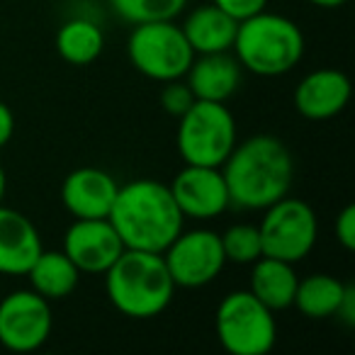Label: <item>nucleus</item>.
Here are the masks:
<instances>
[{"label": "nucleus", "mask_w": 355, "mask_h": 355, "mask_svg": "<svg viewBox=\"0 0 355 355\" xmlns=\"http://www.w3.org/2000/svg\"><path fill=\"white\" fill-rule=\"evenodd\" d=\"M232 205L243 209H266L292 188L295 161L290 148L272 134H256L236 141L222 163Z\"/></svg>", "instance_id": "1"}, {"label": "nucleus", "mask_w": 355, "mask_h": 355, "mask_svg": "<svg viewBox=\"0 0 355 355\" xmlns=\"http://www.w3.org/2000/svg\"><path fill=\"white\" fill-rule=\"evenodd\" d=\"M107 219L119 234L124 248L151 253L166 251L185 224L168 185L151 178L119 185Z\"/></svg>", "instance_id": "2"}, {"label": "nucleus", "mask_w": 355, "mask_h": 355, "mask_svg": "<svg viewBox=\"0 0 355 355\" xmlns=\"http://www.w3.org/2000/svg\"><path fill=\"white\" fill-rule=\"evenodd\" d=\"M105 290L119 314L129 319H153L168 309L175 292L161 253L124 248L105 270Z\"/></svg>", "instance_id": "3"}, {"label": "nucleus", "mask_w": 355, "mask_h": 355, "mask_svg": "<svg viewBox=\"0 0 355 355\" xmlns=\"http://www.w3.org/2000/svg\"><path fill=\"white\" fill-rule=\"evenodd\" d=\"M232 49L241 69L272 78L292 71L302 61L304 35L290 17L261 10L239 22Z\"/></svg>", "instance_id": "4"}, {"label": "nucleus", "mask_w": 355, "mask_h": 355, "mask_svg": "<svg viewBox=\"0 0 355 355\" xmlns=\"http://www.w3.org/2000/svg\"><path fill=\"white\" fill-rule=\"evenodd\" d=\"M178 124V151L190 166L222 168L236 146V119L224 103L195 100Z\"/></svg>", "instance_id": "5"}, {"label": "nucleus", "mask_w": 355, "mask_h": 355, "mask_svg": "<svg viewBox=\"0 0 355 355\" xmlns=\"http://www.w3.org/2000/svg\"><path fill=\"white\" fill-rule=\"evenodd\" d=\"M132 66L141 76L158 83L183 78L195 59L180 25L173 20H153L134 25L127 42Z\"/></svg>", "instance_id": "6"}, {"label": "nucleus", "mask_w": 355, "mask_h": 355, "mask_svg": "<svg viewBox=\"0 0 355 355\" xmlns=\"http://www.w3.org/2000/svg\"><path fill=\"white\" fill-rule=\"evenodd\" d=\"M217 336L232 355H266L275 345L277 324L251 290H236L217 306Z\"/></svg>", "instance_id": "7"}, {"label": "nucleus", "mask_w": 355, "mask_h": 355, "mask_svg": "<svg viewBox=\"0 0 355 355\" xmlns=\"http://www.w3.org/2000/svg\"><path fill=\"white\" fill-rule=\"evenodd\" d=\"M263 256L277 258V261L300 263L311 253L319 234L316 214L304 200L282 198L266 207L261 227Z\"/></svg>", "instance_id": "8"}, {"label": "nucleus", "mask_w": 355, "mask_h": 355, "mask_svg": "<svg viewBox=\"0 0 355 355\" xmlns=\"http://www.w3.org/2000/svg\"><path fill=\"white\" fill-rule=\"evenodd\" d=\"M161 256L175 287L209 285L227 266L222 239L212 229L180 232Z\"/></svg>", "instance_id": "9"}, {"label": "nucleus", "mask_w": 355, "mask_h": 355, "mask_svg": "<svg viewBox=\"0 0 355 355\" xmlns=\"http://www.w3.org/2000/svg\"><path fill=\"white\" fill-rule=\"evenodd\" d=\"M51 334L49 300L35 290L10 292L0 302V345L15 353H32Z\"/></svg>", "instance_id": "10"}, {"label": "nucleus", "mask_w": 355, "mask_h": 355, "mask_svg": "<svg viewBox=\"0 0 355 355\" xmlns=\"http://www.w3.org/2000/svg\"><path fill=\"white\" fill-rule=\"evenodd\" d=\"M168 190L183 217L190 219H214L227 212V207L232 205L222 168L214 166L185 163L183 171L173 178Z\"/></svg>", "instance_id": "11"}, {"label": "nucleus", "mask_w": 355, "mask_h": 355, "mask_svg": "<svg viewBox=\"0 0 355 355\" xmlns=\"http://www.w3.org/2000/svg\"><path fill=\"white\" fill-rule=\"evenodd\" d=\"M124 251L110 219H76L64 236V253L80 272H105Z\"/></svg>", "instance_id": "12"}, {"label": "nucleus", "mask_w": 355, "mask_h": 355, "mask_svg": "<svg viewBox=\"0 0 355 355\" xmlns=\"http://www.w3.org/2000/svg\"><path fill=\"white\" fill-rule=\"evenodd\" d=\"M117 180L100 168H78L61 185V202L76 219H105L117 198Z\"/></svg>", "instance_id": "13"}, {"label": "nucleus", "mask_w": 355, "mask_h": 355, "mask_svg": "<svg viewBox=\"0 0 355 355\" xmlns=\"http://www.w3.org/2000/svg\"><path fill=\"white\" fill-rule=\"evenodd\" d=\"M350 100V80L343 71L336 69H319L306 73L297 83L295 90V107L302 117L314 119H331L348 105Z\"/></svg>", "instance_id": "14"}, {"label": "nucleus", "mask_w": 355, "mask_h": 355, "mask_svg": "<svg viewBox=\"0 0 355 355\" xmlns=\"http://www.w3.org/2000/svg\"><path fill=\"white\" fill-rule=\"evenodd\" d=\"M42 251L35 224L17 209L0 205V275H27Z\"/></svg>", "instance_id": "15"}, {"label": "nucleus", "mask_w": 355, "mask_h": 355, "mask_svg": "<svg viewBox=\"0 0 355 355\" xmlns=\"http://www.w3.org/2000/svg\"><path fill=\"white\" fill-rule=\"evenodd\" d=\"M185 76L198 100L227 103L241 85V64L229 51L200 54V59H193Z\"/></svg>", "instance_id": "16"}, {"label": "nucleus", "mask_w": 355, "mask_h": 355, "mask_svg": "<svg viewBox=\"0 0 355 355\" xmlns=\"http://www.w3.org/2000/svg\"><path fill=\"white\" fill-rule=\"evenodd\" d=\"M239 20L217 8L214 3L200 6L185 17L180 25L188 44L193 46L195 56L198 54H217V51H229L236 40Z\"/></svg>", "instance_id": "17"}, {"label": "nucleus", "mask_w": 355, "mask_h": 355, "mask_svg": "<svg viewBox=\"0 0 355 355\" xmlns=\"http://www.w3.org/2000/svg\"><path fill=\"white\" fill-rule=\"evenodd\" d=\"M251 266V287L248 290L272 311L292 306L297 282H300V277L295 272V263L261 256Z\"/></svg>", "instance_id": "18"}, {"label": "nucleus", "mask_w": 355, "mask_h": 355, "mask_svg": "<svg viewBox=\"0 0 355 355\" xmlns=\"http://www.w3.org/2000/svg\"><path fill=\"white\" fill-rule=\"evenodd\" d=\"M32 290L44 300H66L80 280V270L64 251H42L27 270Z\"/></svg>", "instance_id": "19"}, {"label": "nucleus", "mask_w": 355, "mask_h": 355, "mask_svg": "<svg viewBox=\"0 0 355 355\" xmlns=\"http://www.w3.org/2000/svg\"><path fill=\"white\" fill-rule=\"evenodd\" d=\"M345 290H348V285L340 282L338 277L326 275V272H314V275L297 282L292 304L306 319H329V316H336Z\"/></svg>", "instance_id": "20"}, {"label": "nucleus", "mask_w": 355, "mask_h": 355, "mask_svg": "<svg viewBox=\"0 0 355 355\" xmlns=\"http://www.w3.org/2000/svg\"><path fill=\"white\" fill-rule=\"evenodd\" d=\"M105 35L100 25L85 17H73L64 22L56 32V51L64 61L73 66H88L103 54Z\"/></svg>", "instance_id": "21"}, {"label": "nucleus", "mask_w": 355, "mask_h": 355, "mask_svg": "<svg viewBox=\"0 0 355 355\" xmlns=\"http://www.w3.org/2000/svg\"><path fill=\"white\" fill-rule=\"evenodd\" d=\"M114 15L129 25L153 20H175L185 10L188 0H110Z\"/></svg>", "instance_id": "22"}, {"label": "nucleus", "mask_w": 355, "mask_h": 355, "mask_svg": "<svg viewBox=\"0 0 355 355\" xmlns=\"http://www.w3.org/2000/svg\"><path fill=\"white\" fill-rule=\"evenodd\" d=\"M222 248L227 263H239V266H251L253 261L263 256L261 232L253 224H234L222 234Z\"/></svg>", "instance_id": "23"}, {"label": "nucleus", "mask_w": 355, "mask_h": 355, "mask_svg": "<svg viewBox=\"0 0 355 355\" xmlns=\"http://www.w3.org/2000/svg\"><path fill=\"white\" fill-rule=\"evenodd\" d=\"M195 93L190 90L188 83H180V78L175 80H168L166 88L161 90V105L168 114L173 117H180L190 110V105L195 103Z\"/></svg>", "instance_id": "24"}, {"label": "nucleus", "mask_w": 355, "mask_h": 355, "mask_svg": "<svg viewBox=\"0 0 355 355\" xmlns=\"http://www.w3.org/2000/svg\"><path fill=\"white\" fill-rule=\"evenodd\" d=\"M212 3L239 22L256 15V12L266 10V6H268V0H212Z\"/></svg>", "instance_id": "25"}, {"label": "nucleus", "mask_w": 355, "mask_h": 355, "mask_svg": "<svg viewBox=\"0 0 355 355\" xmlns=\"http://www.w3.org/2000/svg\"><path fill=\"white\" fill-rule=\"evenodd\" d=\"M336 239L345 251H353L355 248V207L348 205L343 207V212L336 217Z\"/></svg>", "instance_id": "26"}, {"label": "nucleus", "mask_w": 355, "mask_h": 355, "mask_svg": "<svg viewBox=\"0 0 355 355\" xmlns=\"http://www.w3.org/2000/svg\"><path fill=\"white\" fill-rule=\"evenodd\" d=\"M12 132H15V117L6 103H0V148L10 141Z\"/></svg>", "instance_id": "27"}, {"label": "nucleus", "mask_w": 355, "mask_h": 355, "mask_svg": "<svg viewBox=\"0 0 355 355\" xmlns=\"http://www.w3.org/2000/svg\"><path fill=\"white\" fill-rule=\"evenodd\" d=\"M336 316H340V319H343L348 326H353V324H355V290H353L350 285H348V290H345L343 300H340Z\"/></svg>", "instance_id": "28"}, {"label": "nucleus", "mask_w": 355, "mask_h": 355, "mask_svg": "<svg viewBox=\"0 0 355 355\" xmlns=\"http://www.w3.org/2000/svg\"><path fill=\"white\" fill-rule=\"evenodd\" d=\"M306 3H311V6H316V8H324V10H334V8L345 6L348 0H306Z\"/></svg>", "instance_id": "29"}, {"label": "nucleus", "mask_w": 355, "mask_h": 355, "mask_svg": "<svg viewBox=\"0 0 355 355\" xmlns=\"http://www.w3.org/2000/svg\"><path fill=\"white\" fill-rule=\"evenodd\" d=\"M3 198H6V171L0 166V205H3Z\"/></svg>", "instance_id": "30"}]
</instances>
